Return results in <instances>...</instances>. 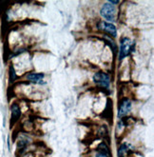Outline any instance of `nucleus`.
Masks as SVG:
<instances>
[{
  "label": "nucleus",
  "instance_id": "nucleus-5",
  "mask_svg": "<svg viewBox=\"0 0 154 157\" xmlns=\"http://www.w3.org/2000/svg\"><path fill=\"white\" fill-rule=\"evenodd\" d=\"M130 110H131V102L129 99H124L120 105V108H119L118 116L120 118H122L128 114Z\"/></svg>",
  "mask_w": 154,
  "mask_h": 157
},
{
  "label": "nucleus",
  "instance_id": "nucleus-9",
  "mask_svg": "<svg viewBox=\"0 0 154 157\" xmlns=\"http://www.w3.org/2000/svg\"><path fill=\"white\" fill-rule=\"evenodd\" d=\"M14 79H15V71H14L13 68L11 66V68H10V81L13 82Z\"/></svg>",
  "mask_w": 154,
  "mask_h": 157
},
{
  "label": "nucleus",
  "instance_id": "nucleus-10",
  "mask_svg": "<svg viewBox=\"0 0 154 157\" xmlns=\"http://www.w3.org/2000/svg\"><path fill=\"white\" fill-rule=\"evenodd\" d=\"M96 157H107V154H106V153H104V152H97V154H96Z\"/></svg>",
  "mask_w": 154,
  "mask_h": 157
},
{
  "label": "nucleus",
  "instance_id": "nucleus-2",
  "mask_svg": "<svg viewBox=\"0 0 154 157\" xmlns=\"http://www.w3.org/2000/svg\"><path fill=\"white\" fill-rule=\"evenodd\" d=\"M132 48H133L132 42L129 38L124 37L121 40V43H120V52H119V58H120V60H122L125 57L128 56V55L131 52Z\"/></svg>",
  "mask_w": 154,
  "mask_h": 157
},
{
  "label": "nucleus",
  "instance_id": "nucleus-6",
  "mask_svg": "<svg viewBox=\"0 0 154 157\" xmlns=\"http://www.w3.org/2000/svg\"><path fill=\"white\" fill-rule=\"evenodd\" d=\"M44 78L43 73H30V75H27V79L34 82V83H41V80Z\"/></svg>",
  "mask_w": 154,
  "mask_h": 157
},
{
  "label": "nucleus",
  "instance_id": "nucleus-8",
  "mask_svg": "<svg viewBox=\"0 0 154 157\" xmlns=\"http://www.w3.org/2000/svg\"><path fill=\"white\" fill-rule=\"evenodd\" d=\"M129 147H130V145H128V144H123V145H121L120 149L118 151V157H123L124 154L129 151Z\"/></svg>",
  "mask_w": 154,
  "mask_h": 157
},
{
  "label": "nucleus",
  "instance_id": "nucleus-4",
  "mask_svg": "<svg viewBox=\"0 0 154 157\" xmlns=\"http://www.w3.org/2000/svg\"><path fill=\"white\" fill-rule=\"evenodd\" d=\"M98 29L101 30L107 33H108L111 36H115L117 35V31H116V27L110 22H100L98 25Z\"/></svg>",
  "mask_w": 154,
  "mask_h": 157
},
{
  "label": "nucleus",
  "instance_id": "nucleus-3",
  "mask_svg": "<svg viewBox=\"0 0 154 157\" xmlns=\"http://www.w3.org/2000/svg\"><path fill=\"white\" fill-rule=\"evenodd\" d=\"M93 81L95 84H97L98 86H100L104 89H108L111 85V79L110 76H108L107 73L99 71L96 72L94 76H93Z\"/></svg>",
  "mask_w": 154,
  "mask_h": 157
},
{
  "label": "nucleus",
  "instance_id": "nucleus-7",
  "mask_svg": "<svg viewBox=\"0 0 154 157\" xmlns=\"http://www.w3.org/2000/svg\"><path fill=\"white\" fill-rule=\"evenodd\" d=\"M12 122L14 123V121H16V120L20 117V109L19 107H18L16 104L13 105L12 107Z\"/></svg>",
  "mask_w": 154,
  "mask_h": 157
},
{
  "label": "nucleus",
  "instance_id": "nucleus-1",
  "mask_svg": "<svg viewBox=\"0 0 154 157\" xmlns=\"http://www.w3.org/2000/svg\"><path fill=\"white\" fill-rule=\"evenodd\" d=\"M115 13H116L115 7L112 4H111L110 2L105 3L102 6L101 11H100L101 15L105 18V19H107V21H111V22H113L115 20Z\"/></svg>",
  "mask_w": 154,
  "mask_h": 157
}]
</instances>
